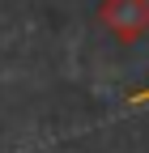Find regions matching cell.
<instances>
[{"label":"cell","mask_w":149,"mask_h":153,"mask_svg":"<svg viewBox=\"0 0 149 153\" xmlns=\"http://www.w3.org/2000/svg\"><path fill=\"white\" fill-rule=\"evenodd\" d=\"M98 22L115 34V43H141L149 34V0H102Z\"/></svg>","instance_id":"1"},{"label":"cell","mask_w":149,"mask_h":153,"mask_svg":"<svg viewBox=\"0 0 149 153\" xmlns=\"http://www.w3.org/2000/svg\"><path fill=\"white\" fill-rule=\"evenodd\" d=\"M145 102H149V85L136 89V94H128V106H145Z\"/></svg>","instance_id":"2"}]
</instances>
